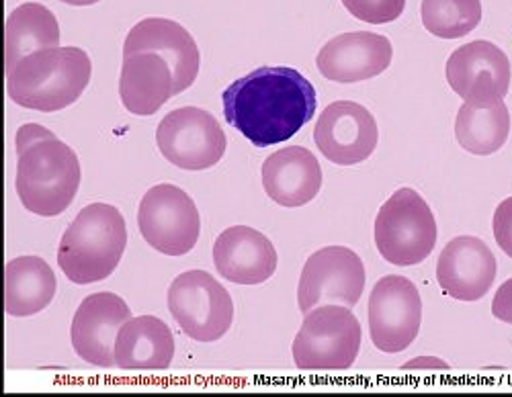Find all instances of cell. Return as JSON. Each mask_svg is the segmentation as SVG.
<instances>
[{
  "label": "cell",
  "mask_w": 512,
  "mask_h": 397,
  "mask_svg": "<svg viewBox=\"0 0 512 397\" xmlns=\"http://www.w3.org/2000/svg\"><path fill=\"white\" fill-rule=\"evenodd\" d=\"M173 95V68L162 56L148 52L123 58L119 97L127 111L138 117H150Z\"/></svg>",
  "instance_id": "obj_20"
},
{
  "label": "cell",
  "mask_w": 512,
  "mask_h": 397,
  "mask_svg": "<svg viewBox=\"0 0 512 397\" xmlns=\"http://www.w3.org/2000/svg\"><path fill=\"white\" fill-rule=\"evenodd\" d=\"M494 238L502 252L512 258V197L504 199L494 213Z\"/></svg>",
  "instance_id": "obj_27"
},
{
  "label": "cell",
  "mask_w": 512,
  "mask_h": 397,
  "mask_svg": "<svg viewBox=\"0 0 512 397\" xmlns=\"http://www.w3.org/2000/svg\"><path fill=\"white\" fill-rule=\"evenodd\" d=\"M226 121L256 148L291 140L316 115V88L289 66H261L232 82L224 95Z\"/></svg>",
  "instance_id": "obj_1"
},
{
  "label": "cell",
  "mask_w": 512,
  "mask_h": 397,
  "mask_svg": "<svg viewBox=\"0 0 512 397\" xmlns=\"http://www.w3.org/2000/svg\"><path fill=\"white\" fill-rule=\"evenodd\" d=\"M62 3L72 5V7H89V5H97L99 0H62Z\"/></svg>",
  "instance_id": "obj_30"
},
{
  "label": "cell",
  "mask_w": 512,
  "mask_h": 397,
  "mask_svg": "<svg viewBox=\"0 0 512 397\" xmlns=\"http://www.w3.org/2000/svg\"><path fill=\"white\" fill-rule=\"evenodd\" d=\"M435 244V215L414 189H398L381 205L375 219V246L390 264L414 267L431 256Z\"/></svg>",
  "instance_id": "obj_5"
},
{
  "label": "cell",
  "mask_w": 512,
  "mask_h": 397,
  "mask_svg": "<svg viewBox=\"0 0 512 397\" xmlns=\"http://www.w3.org/2000/svg\"><path fill=\"white\" fill-rule=\"evenodd\" d=\"M422 299L416 285L400 275L375 283L369 295V334L375 348L388 355L406 350L418 336Z\"/></svg>",
  "instance_id": "obj_11"
},
{
  "label": "cell",
  "mask_w": 512,
  "mask_h": 397,
  "mask_svg": "<svg viewBox=\"0 0 512 397\" xmlns=\"http://www.w3.org/2000/svg\"><path fill=\"white\" fill-rule=\"evenodd\" d=\"M58 279L50 264L39 256H19L5 269V312L13 318H29L54 301Z\"/></svg>",
  "instance_id": "obj_22"
},
{
  "label": "cell",
  "mask_w": 512,
  "mask_h": 397,
  "mask_svg": "<svg viewBox=\"0 0 512 397\" xmlns=\"http://www.w3.org/2000/svg\"><path fill=\"white\" fill-rule=\"evenodd\" d=\"M60 25L56 15L39 3H25L17 7L5 25V64L7 72L25 56L58 48Z\"/></svg>",
  "instance_id": "obj_23"
},
{
  "label": "cell",
  "mask_w": 512,
  "mask_h": 397,
  "mask_svg": "<svg viewBox=\"0 0 512 397\" xmlns=\"http://www.w3.org/2000/svg\"><path fill=\"white\" fill-rule=\"evenodd\" d=\"M394 48L386 35L353 31L326 41L316 64L324 78L340 84L363 82L386 72L392 64Z\"/></svg>",
  "instance_id": "obj_16"
},
{
  "label": "cell",
  "mask_w": 512,
  "mask_h": 397,
  "mask_svg": "<svg viewBox=\"0 0 512 397\" xmlns=\"http://www.w3.org/2000/svg\"><path fill=\"white\" fill-rule=\"evenodd\" d=\"M453 91L474 105H494L510 88V60L492 41H472L457 48L445 66Z\"/></svg>",
  "instance_id": "obj_12"
},
{
  "label": "cell",
  "mask_w": 512,
  "mask_h": 397,
  "mask_svg": "<svg viewBox=\"0 0 512 397\" xmlns=\"http://www.w3.org/2000/svg\"><path fill=\"white\" fill-rule=\"evenodd\" d=\"M498 262L488 244L476 236H457L441 252L437 281L457 301H478L494 285Z\"/></svg>",
  "instance_id": "obj_17"
},
{
  "label": "cell",
  "mask_w": 512,
  "mask_h": 397,
  "mask_svg": "<svg viewBox=\"0 0 512 397\" xmlns=\"http://www.w3.org/2000/svg\"><path fill=\"white\" fill-rule=\"evenodd\" d=\"M127 246L121 211L107 203L80 209L60 240L58 264L68 281L91 285L113 275Z\"/></svg>",
  "instance_id": "obj_4"
},
{
  "label": "cell",
  "mask_w": 512,
  "mask_h": 397,
  "mask_svg": "<svg viewBox=\"0 0 512 397\" xmlns=\"http://www.w3.org/2000/svg\"><path fill=\"white\" fill-rule=\"evenodd\" d=\"M160 154L177 168L207 170L226 154V134L218 119L199 107L170 111L156 127Z\"/></svg>",
  "instance_id": "obj_9"
},
{
  "label": "cell",
  "mask_w": 512,
  "mask_h": 397,
  "mask_svg": "<svg viewBox=\"0 0 512 397\" xmlns=\"http://www.w3.org/2000/svg\"><path fill=\"white\" fill-rule=\"evenodd\" d=\"M361 348V324L347 305L314 307L293 340V361L302 371L349 369Z\"/></svg>",
  "instance_id": "obj_6"
},
{
  "label": "cell",
  "mask_w": 512,
  "mask_h": 397,
  "mask_svg": "<svg viewBox=\"0 0 512 397\" xmlns=\"http://www.w3.org/2000/svg\"><path fill=\"white\" fill-rule=\"evenodd\" d=\"M263 187L281 207L308 205L322 187L320 162L308 148H281L263 164Z\"/></svg>",
  "instance_id": "obj_19"
},
{
  "label": "cell",
  "mask_w": 512,
  "mask_h": 397,
  "mask_svg": "<svg viewBox=\"0 0 512 397\" xmlns=\"http://www.w3.org/2000/svg\"><path fill=\"white\" fill-rule=\"evenodd\" d=\"M142 238L166 256L189 254L201 234V215L195 201L175 185L152 187L138 209Z\"/></svg>",
  "instance_id": "obj_8"
},
{
  "label": "cell",
  "mask_w": 512,
  "mask_h": 397,
  "mask_svg": "<svg viewBox=\"0 0 512 397\" xmlns=\"http://www.w3.org/2000/svg\"><path fill=\"white\" fill-rule=\"evenodd\" d=\"M424 29L441 39H459L482 21L480 0H422Z\"/></svg>",
  "instance_id": "obj_25"
},
{
  "label": "cell",
  "mask_w": 512,
  "mask_h": 397,
  "mask_svg": "<svg viewBox=\"0 0 512 397\" xmlns=\"http://www.w3.org/2000/svg\"><path fill=\"white\" fill-rule=\"evenodd\" d=\"M345 9L359 21L383 25L396 21L406 7V0H343Z\"/></svg>",
  "instance_id": "obj_26"
},
{
  "label": "cell",
  "mask_w": 512,
  "mask_h": 397,
  "mask_svg": "<svg viewBox=\"0 0 512 397\" xmlns=\"http://www.w3.org/2000/svg\"><path fill=\"white\" fill-rule=\"evenodd\" d=\"M314 142L332 164L355 166L367 160L377 148V121L359 103L336 101L318 117Z\"/></svg>",
  "instance_id": "obj_13"
},
{
  "label": "cell",
  "mask_w": 512,
  "mask_h": 397,
  "mask_svg": "<svg viewBox=\"0 0 512 397\" xmlns=\"http://www.w3.org/2000/svg\"><path fill=\"white\" fill-rule=\"evenodd\" d=\"M127 320H132L130 307L115 293H93L82 299L70 328L74 352L91 365L115 367L117 334Z\"/></svg>",
  "instance_id": "obj_14"
},
{
  "label": "cell",
  "mask_w": 512,
  "mask_h": 397,
  "mask_svg": "<svg viewBox=\"0 0 512 397\" xmlns=\"http://www.w3.org/2000/svg\"><path fill=\"white\" fill-rule=\"evenodd\" d=\"M492 314L496 320L512 326V279L504 281L492 301Z\"/></svg>",
  "instance_id": "obj_28"
},
{
  "label": "cell",
  "mask_w": 512,
  "mask_h": 397,
  "mask_svg": "<svg viewBox=\"0 0 512 397\" xmlns=\"http://www.w3.org/2000/svg\"><path fill=\"white\" fill-rule=\"evenodd\" d=\"M91 74V58L80 48L39 50L7 72V93L13 103L25 109L54 113L82 97Z\"/></svg>",
  "instance_id": "obj_3"
},
{
  "label": "cell",
  "mask_w": 512,
  "mask_h": 397,
  "mask_svg": "<svg viewBox=\"0 0 512 397\" xmlns=\"http://www.w3.org/2000/svg\"><path fill=\"white\" fill-rule=\"evenodd\" d=\"M213 264L224 279L236 285H261L277 271V250L259 230L234 226L213 244Z\"/></svg>",
  "instance_id": "obj_18"
},
{
  "label": "cell",
  "mask_w": 512,
  "mask_h": 397,
  "mask_svg": "<svg viewBox=\"0 0 512 397\" xmlns=\"http://www.w3.org/2000/svg\"><path fill=\"white\" fill-rule=\"evenodd\" d=\"M175 359V336L154 316L127 320L115 342V363L125 371H162Z\"/></svg>",
  "instance_id": "obj_21"
},
{
  "label": "cell",
  "mask_w": 512,
  "mask_h": 397,
  "mask_svg": "<svg viewBox=\"0 0 512 397\" xmlns=\"http://www.w3.org/2000/svg\"><path fill=\"white\" fill-rule=\"evenodd\" d=\"M404 371H412V369H422V371H449V365L437 357H416L410 363H406L402 367Z\"/></svg>",
  "instance_id": "obj_29"
},
{
  "label": "cell",
  "mask_w": 512,
  "mask_h": 397,
  "mask_svg": "<svg viewBox=\"0 0 512 397\" xmlns=\"http://www.w3.org/2000/svg\"><path fill=\"white\" fill-rule=\"evenodd\" d=\"M158 54L175 76V95L193 86L199 74L201 56L193 35L177 21L164 17H148L136 23L123 43V58L134 54Z\"/></svg>",
  "instance_id": "obj_15"
},
{
  "label": "cell",
  "mask_w": 512,
  "mask_h": 397,
  "mask_svg": "<svg viewBox=\"0 0 512 397\" xmlns=\"http://www.w3.org/2000/svg\"><path fill=\"white\" fill-rule=\"evenodd\" d=\"M365 264L347 246H326L314 252L306 264L297 287V301L304 314L318 305L340 303L353 307L365 291Z\"/></svg>",
  "instance_id": "obj_10"
},
{
  "label": "cell",
  "mask_w": 512,
  "mask_h": 397,
  "mask_svg": "<svg viewBox=\"0 0 512 397\" xmlns=\"http://www.w3.org/2000/svg\"><path fill=\"white\" fill-rule=\"evenodd\" d=\"M17 195L39 217L64 213L80 187L76 152L44 125L27 123L17 131Z\"/></svg>",
  "instance_id": "obj_2"
},
{
  "label": "cell",
  "mask_w": 512,
  "mask_h": 397,
  "mask_svg": "<svg viewBox=\"0 0 512 397\" xmlns=\"http://www.w3.org/2000/svg\"><path fill=\"white\" fill-rule=\"evenodd\" d=\"M510 113L504 101L494 105L463 103L455 119V138L459 146L476 156L496 154L508 140Z\"/></svg>",
  "instance_id": "obj_24"
},
{
  "label": "cell",
  "mask_w": 512,
  "mask_h": 397,
  "mask_svg": "<svg viewBox=\"0 0 512 397\" xmlns=\"http://www.w3.org/2000/svg\"><path fill=\"white\" fill-rule=\"evenodd\" d=\"M168 312L195 342L220 340L234 322V301L218 279L187 271L168 287Z\"/></svg>",
  "instance_id": "obj_7"
}]
</instances>
